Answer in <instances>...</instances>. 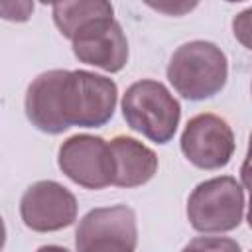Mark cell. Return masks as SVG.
Wrapping results in <instances>:
<instances>
[{
    "mask_svg": "<svg viewBox=\"0 0 252 252\" xmlns=\"http://www.w3.org/2000/svg\"><path fill=\"white\" fill-rule=\"evenodd\" d=\"M122 116L126 124L150 142L167 144L179 126L181 104L171 91L156 81L142 79L132 83L122 94Z\"/></svg>",
    "mask_w": 252,
    "mask_h": 252,
    "instance_id": "3",
    "label": "cell"
},
{
    "mask_svg": "<svg viewBox=\"0 0 252 252\" xmlns=\"http://www.w3.org/2000/svg\"><path fill=\"white\" fill-rule=\"evenodd\" d=\"M250 93H252V85H250Z\"/></svg>",
    "mask_w": 252,
    "mask_h": 252,
    "instance_id": "20",
    "label": "cell"
},
{
    "mask_svg": "<svg viewBox=\"0 0 252 252\" xmlns=\"http://www.w3.org/2000/svg\"><path fill=\"white\" fill-rule=\"evenodd\" d=\"M232 35L242 47L252 51V6L232 18Z\"/></svg>",
    "mask_w": 252,
    "mask_h": 252,
    "instance_id": "14",
    "label": "cell"
},
{
    "mask_svg": "<svg viewBox=\"0 0 252 252\" xmlns=\"http://www.w3.org/2000/svg\"><path fill=\"white\" fill-rule=\"evenodd\" d=\"M138 246L136 213L128 205H110L91 209L77 224L75 248L132 252Z\"/></svg>",
    "mask_w": 252,
    "mask_h": 252,
    "instance_id": "6",
    "label": "cell"
},
{
    "mask_svg": "<svg viewBox=\"0 0 252 252\" xmlns=\"http://www.w3.org/2000/svg\"><path fill=\"white\" fill-rule=\"evenodd\" d=\"M75 195L53 179L32 183L20 199L22 222L33 232H57L77 220Z\"/></svg>",
    "mask_w": 252,
    "mask_h": 252,
    "instance_id": "8",
    "label": "cell"
},
{
    "mask_svg": "<svg viewBox=\"0 0 252 252\" xmlns=\"http://www.w3.org/2000/svg\"><path fill=\"white\" fill-rule=\"evenodd\" d=\"M114 156V185L122 189L146 185L159 167L158 156L152 148L132 136H114L110 140Z\"/></svg>",
    "mask_w": 252,
    "mask_h": 252,
    "instance_id": "10",
    "label": "cell"
},
{
    "mask_svg": "<svg viewBox=\"0 0 252 252\" xmlns=\"http://www.w3.org/2000/svg\"><path fill=\"white\" fill-rule=\"evenodd\" d=\"M240 181L242 185L250 191L252 189V132H250V138H248V150H246V158L240 165Z\"/></svg>",
    "mask_w": 252,
    "mask_h": 252,
    "instance_id": "16",
    "label": "cell"
},
{
    "mask_svg": "<svg viewBox=\"0 0 252 252\" xmlns=\"http://www.w3.org/2000/svg\"><path fill=\"white\" fill-rule=\"evenodd\" d=\"M41 4H55V2H59V0H39Z\"/></svg>",
    "mask_w": 252,
    "mask_h": 252,
    "instance_id": "18",
    "label": "cell"
},
{
    "mask_svg": "<svg viewBox=\"0 0 252 252\" xmlns=\"http://www.w3.org/2000/svg\"><path fill=\"white\" fill-rule=\"evenodd\" d=\"M185 248H205V250H209V248H213V250H240V246L236 244V242H232V240H228V238H197V240H193V242H189Z\"/></svg>",
    "mask_w": 252,
    "mask_h": 252,
    "instance_id": "15",
    "label": "cell"
},
{
    "mask_svg": "<svg viewBox=\"0 0 252 252\" xmlns=\"http://www.w3.org/2000/svg\"><path fill=\"white\" fill-rule=\"evenodd\" d=\"M57 165L65 177L85 189L114 185V156L110 142L93 134H75L59 146Z\"/></svg>",
    "mask_w": 252,
    "mask_h": 252,
    "instance_id": "5",
    "label": "cell"
},
{
    "mask_svg": "<svg viewBox=\"0 0 252 252\" xmlns=\"http://www.w3.org/2000/svg\"><path fill=\"white\" fill-rule=\"evenodd\" d=\"M244 189L232 175L201 181L187 199V220L199 232H230L244 217Z\"/></svg>",
    "mask_w": 252,
    "mask_h": 252,
    "instance_id": "4",
    "label": "cell"
},
{
    "mask_svg": "<svg viewBox=\"0 0 252 252\" xmlns=\"http://www.w3.org/2000/svg\"><path fill=\"white\" fill-rule=\"evenodd\" d=\"M179 146L189 163L199 169L215 171L228 165L236 142L230 124L224 118L213 112H201L187 120Z\"/></svg>",
    "mask_w": 252,
    "mask_h": 252,
    "instance_id": "7",
    "label": "cell"
},
{
    "mask_svg": "<svg viewBox=\"0 0 252 252\" xmlns=\"http://www.w3.org/2000/svg\"><path fill=\"white\" fill-rule=\"evenodd\" d=\"M33 14V0H0V16L6 22L24 24Z\"/></svg>",
    "mask_w": 252,
    "mask_h": 252,
    "instance_id": "12",
    "label": "cell"
},
{
    "mask_svg": "<svg viewBox=\"0 0 252 252\" xmlns=\"http://www.w3.org/2000/svg\"><path fill=\"white\" fill-rule=\"evenodd\" d=\"M142 2L163 16L179 18V16H187L189 12H193L201 0H142Z\"/></svg>",
    "mask_w": 252,
    "mask_h": 252,
    "instance_id": "13",
    "label": "cell"
},
{
    "mask_svg": "<svg viewBox=\"0 0 252 252\" xmlns=\"http://www.w3.org/2000/svg\"><path fill=\"white\" fill-rule=\"evenodd\" d=\"M118 87L110 77L87 69H51L26 91V116L43 134H63L71 126L100 128L114 116Z\"/></svg>",
    "mask_w": 252,
    "mask_h": 252,
    "instance_id": "1",
    "label": "cell"
},
{
    "mask_svg": "<svg viewBox=\"0 0 252 252\" xmlns=\"http://www.w3.org/2000/svg\"><path fill=\"white\" fill-rule=\"evenodd\" d=\"M73 55L91 67L106 73H118L128 63V39L114 18H102L87 24L71 39Z\"/></svg>",
    "mask_w": 252,
    "mask_h": 252,
    "instance_id": "9",
    "label": "cell"
},
{
    "mask_svg": "<svg viewBox=\"0 0 252 252\" xmlns=\"http://www.w3.org/2000/svg\"><path fill=\"white\" fill-rule=\"evenodd\" d=\"M51 16L61 35L73 39L87 24L114 18V6L110 0H59L53 4Z\"/></svg>",
    "mask_w": 252,
    "mask_h": 252,
    "instance_id": "11",
    "label": "cell"
},
{
    "mask_svg": "<svg viewBox=\"0 0 252 252\" xmlns=\"http://www.w3.org/2000/svg\"><path fill=\"white\" fill-rule=\"evenodd\" d=\"M167 81L187 100H205L219 94L228 79L224 51L207 39H193L179 45L167 63Z\"/></svg>",
    "mask_w": 252,
    "mask_h": 252,
    "instance_id": "2",
    "label": "cell"
},
{
    "mask_svg": "<svg viewBox=\"0 0 252 252\" xmlns=\"http://www.w3.org/2000/svg\"><path fill=\"white\" fill-rule=\"evenodd\" d=\"M246 222L252 230V189H250V199H248V211H246Z\"/></svg>",
    "mask_w": 252,
    "mask_h": 252,
    "instance_id": "17",
    "label": "cell"
},
{
    "mask_svg": "<svg viewBox=\"0 0 252 252\" xmlns=\"http://www.w3.org/2000/svg\"><path fill=\"white\" fill-rule=\"evenodd\" d=\"M226 2H244V0H226Z\"/></svg>",
    "mask_w": 252,
    "mask_h": 252,
    "instance_id": "19",
    "label": "cell"
}]
</instances>
